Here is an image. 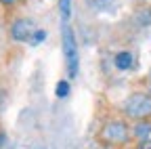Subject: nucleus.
Wrapping results in <instances>:
<instances>
[{"mask_svg": "<svg viewBox=\"0 0 151 149\" xmlns=\"http://www.w3.org/2000/svg\"><path fill=\"white\" fill-rule=\"evenodd\" d=\"M63 55H65L69 78H76L78 76V44H76L73 32H71V27L67 23L63 25Z\"/></svg>", "mask_w": 151, "mask_h": 149, "instance_id": "obj_1", "label": "nucleus"}, {"mask_svg": "<svg viewBox=\"0 0 151 149\" xmlns=\"http://www.w3.org/2000/svg\"><path fill=\"white\" fill-rule=\"evenodd\" d=\"M124 111H126V116L137 118V120L151 116V97L143 95V92H137V95L128 97L124 103Z\"/></svg>", "mask_w": 151, "mask_h": 149, "instance_id": "obj_2", "label": "nucleus"}, {"mask_svg": "<svg viewBox=\"0 0 151 149\" xmlns=\"http://www.w3.org/2000/svg\"><path fill=\"white\" fill-rule=\"evenodd\" d=\"M101 137L107 143H124L128 139V128L122 122H109L105 124V128L101 130Z\"/></svg>", "mask_w": 151, "mask_h": 149, "instance_id": "obj_3", "label": "nucleus"}, {"mask_svg": "<svg viewBox=\"0 0 151 149\" xmlns=\"http://www.w3.org/2000/svg\"><path fill=\"white\" fill-rule=\"evenodd\" d=\"M11 36H13L17 42H25V40H29V38H32V23L25 21V19L13 23V27H11Z\"/></svg>", "mask_w": 151, "mask_h": 149, "instance_id": "obj_4", "label": "nucleus"}, {"mask_svg": "<svg viewBox=\"0 0 151 149\" xmlns=\"http://www.w3.org/2000/svg\"><path fill=\"white\" fill-rule=\"evenodd\" d=\"M116 65H118V69H128V67H132V55L130 53H118L116 55Z\"/></svg>", "mask_w": 151, "mask_h": 149, "instance_id": "obj_5", "label": "nucleus"}, {"mask_svg": "<svg viewBox=\"0 0 151 149\" xmlns=\"http://www.w3.org/2000/svg\"><path fill=\"white\" fill-rule=\"evenodd\" d=\"M59 11H61V17L67 21L71 15V0H59Z\"/></svg>", "mask_w": 151, "mask_h": 149, "instance_id": "obj_6", "label": "nucleus"}, {"mask_svg": "<svg viewBox=\"0 0 151 149\" xmlns=\"http://www.w3.org/2000/svg\"><path fill=\"white\" fill-rule=\"evenodd\" d=\"M134 132H137V137H139L141 141H147V137H149V132H151V126H149V124H139Z\"/></svg>", "mask_w": 151, "mask_h": 149, "instance_id": "obj_7", "label": "nucleus"}, {"mask_svg": "<svg viewBox=\"0 0 151 149\" xmlns=\"http://www.w3.org/2000/svg\"><path fill=\"white\" fill-rule=\"evenodd\" d=\"M67 92H69V84L65 80H61L57 84V97H67Z\"/></svg>", "mask_w": 151, "mask_h": 149, "instance_id": "obj_8", "label": "nucleus"}, {"mask_svg": "<svg viewBox=\"0 0 151 149\" xmlns=\"http://www.w3.org/2000/svg\"><path fill=\"white\" fill-rule=\"evenodd\" d=\"M44 38H46V32H44V30H38V32L32 36V42H34V44H40Z\"/></svg>", "mask_w": 151, "mask_h": 149, "instance_id": "obj_9", "label": "nucleus"}, {"mask_svg": "<svg viewBox=\"0 0 151 149\" xmlns=\"http://www.w3.org/2000/svg\"><path fill=\"white\" fill-rule=\"evenodd\" d=\"M139 149H151V141H149V139H147V141H143Z\"/></svg>", "mask_w": 151, "mask_h": 149, "instance_id": "obj_10", "label": "nucleus"}, {"mask_svg": "<svg viewBox=\"0 0 151 149\" xmlns=\"http://www.w3.org/2000/svg\"><path fill=\"white\" fill-rule=\"evenodd\" d=\"M2 4H13V2H17V0H0Z\"/></svg>", "mask_w": 151, "mask_h": 149, "instance_id": "obj_11", "label": "nucleus"}, {"mask_svg": "<svg viewBox=\"0 0 151 149\" xmlns=\"http://www.w3.org/2000/svg\"><path fill=\"white\" fill-rule=\"evenodd\" d=\"M4 141H6V137H4V135H0V147L4 145Z\"/></svg>", "mask_w": 151, "mask_h": 149, "instance_id": "obj_12", "label": "nucleus"}]
</instances>
